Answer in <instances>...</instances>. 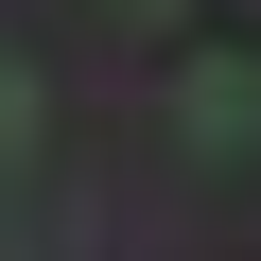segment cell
<instances>
[{
  "mask_svg": "<svg viewBox=\"0 0 261 261\" xmlns=\"http://www.w3.org/2000/svg\"><path fill=\"white\" fill-rule=\"evenodd\" d=\"M174 140H192V157H244V140H261V53H192V70H174Z\"/></svg>",
  "mask_w": 261,
  "mask_h": 261,
  "instance_id": "cell-1",
  "label": "cell"
},
{
  "mask_svg": "<svg viewBox=\"0 0 261 261\" xmlns=\"http://www.w3.org/2000/svg\"><path fill=\"white\" fill-rule=\"evenodd\" d=\"M0 157H35V87H18V70H0Z\"/></svg>",
  "mask_w": 261,
  "mask_h": 261,
  "instance_id": "cell-2",
  "label": "cell"
},
{
  "mask_svg": "<svg viewBox=\"0 0 261 261\" xmlns=\"http://www.w3.org/2000/svg\"><path fill=\"white\" fill-rule=\"evenodd\" d=\"M122 18H174V0H122Z\"/></svg>",
  "mask_w": 261,
  "mask_h": 261,
  "instance_id": "cell-3",
  "label": "cell"
}]
</instances>
